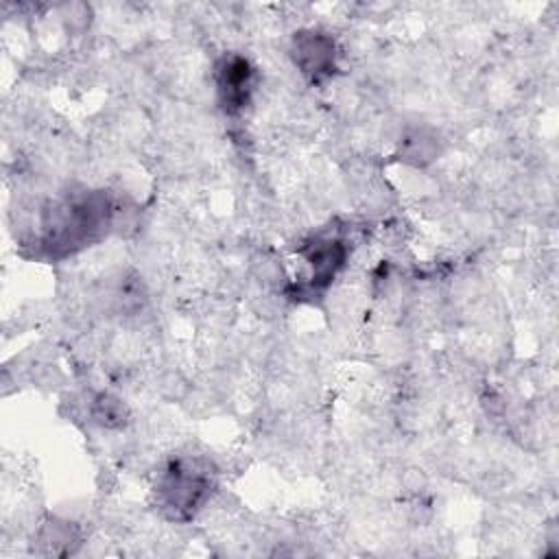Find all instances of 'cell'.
I'll return each mask as SVG.
<instances>
[{"label":"cell","mask_w":559,"mask_h":559,"mask_svg":"<svg viewBox=\"0 0 559 559\" xmlns=\"http://www.w3.org/2000/svg\"><path fill=\"white\" fill-rule=\"evenodd\" d=\"M216 487L212 465L199 456L175 459L157 474L155 502L170 520H190L210 500Z\"/></svg>","instance_id":"cell-1"},{"label":"cell","mask_w":559,"mask_h":559,"mask_svg":"<svg viewBox=\"0 0 559 559\" xmlns=\"http://www.w3.org/2000/svg\"><path fill=\"white\" fill-rule=\"evenodd\" d=\"M111 223V203L105 194L90 192L50 207L44 221L46 247L50 251H74L96 240Z\"/></svg>","instance_id":"cell-2"},{"label":"cell","mask_w":559,"mask_h":559,"mask_svg":"<svg viewBox=\"0 0 559 559\" xmlns=\"http://www.w3.org/2000/svg\"><path fill=\"white\" fill-rule=\"evenodd\" d=\"M297 70L310 83H323L336 70V46L334 39L321 31H299L290 46Z\"/></svg>","instance_id":"cell-3"},{"label":"cell","mask_w":559,"mask_h":559,"mask_svg":"<svg viewBox=\"0 0 559 559\" xmlns=\"http://www.w3.org/2000/svg\"><path fill=\"white\" fill-rule=\"evenodd\" d=\"M253 79H255L253 66L240 55L225 57L218 63V72H216L218 98L227 111L231 114L240 111L249 103V96L253 92Z\"/></svg>","instance_id":"cell-4"},{"label":"cell","mask_w":559,"mask_h":559,"mask_svg":"<svg viewBox=\"0 0 559 559\" xmlns=\"http://www.w3.org/2000/svg\"><path fill=\"white\" fill-rule=\"evenodd\" d=\"M301 255L310 264V282L306 284V288L314 293L323 290L334 280V275L345 264L347 249L338 238L319 236L301 249Z\"/></svg>","instance_id":"cell-5"},{"label":"cell","mask_w":559,"mask_h":559,"mask_svg":"<svg viewBox=\"0 0 559 559\" xmlns=\"http://www.w3.org/2000/svg\"><path fill=\"white\" fill-rule=\"evenodd\" d=\"M92 417L96 424H100L105 428H116V426L124 424L127 406L118 397H114L109 393H100L92 402Z\"/></svg>","instance_id":"cell-6"},{"label":"cell","mask_w":559,"mask_h":559,"mask_svg":"<svg viewBox=\"0 0 559 559\" xmlns=\"http://www.w3.org/2000/svg\"><path fill=\"white\" fill-rule=\"evenodd\" d=\"M39 544L46 546L44 552L48 555H68L72 552V544H79L76 539V531L70 524H61V522H50L41 535H39Z\"/></svg>","instance_id":"cell-7"},{"label":"cell","mask_w":559,"mask_h":559,"mask_svg":"<svg viewBox=\"0 0 559 559\" xmlns=\"http://www.w3.org/2000/svg\"><path fill=\"white\" fill-rule=\"evenodd\" d=\"M432 155H435V142H432L430 135H426L424 131H417V133L406 138L404 159H411L415 164H424V162L432 159Z\"/></svg>","instance_id":"cell-8"}]
</instances>
